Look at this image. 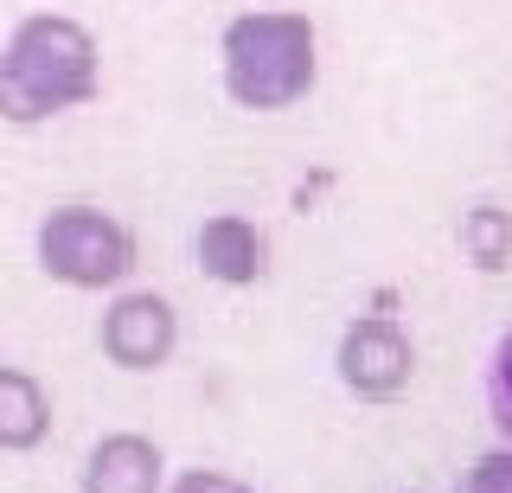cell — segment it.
I'll return each instance as SVG.
<instances>
[{
  "instance_id": "cell-5",
  "label": "cell",
  "mask_w": 512,
  "mask_h": 493,
  "mask_svg": "<svg viewBox=\"0 0 512 493\" xmlns=\"http://www.w3.org/2000/svg\"><path fill=\"white\" fill-rule=\"evenodd\" d=\"M96 340H103V359L122 365V372H160L173 359V346H180V314H173L167 295L128 289L103 308Z\"/></svg>"
},
{
  "instance_id": "cell-8",
  "label": "cell",
  "mask_w": 512,
  "mask_h": 493,
  "mask_svg": "<svg viewBox=\"0 0 512 493\" xmlns=\"http://www.w3.org/2000/svg\"><path fill=\"white\" fill-rule=\"evenodd\" d=\"M52 436V397L32 372L0 365V455H26Z\"/></svg>"
},
{
  "instance_id": "cell-9",
  "label": "cell",
  "mask_w": 512,
  "mask_h": 493,
  "mask_svg": "<svg viewBox=\"0 0 512 493\" xmlns=\"http://www.w3.org/2000/svg\"><path fill=\"white\" fill-rule=\"evenodd\" d=\"M461 257L474 269H487V276H500L512 263V212L500 205H474L468 218H461Z\"/></svg>"
},
{
  "instance_id": "cell-2",
  "label": "cell",
  "mask_w": 512,
  "mask_h": 493,
  "mask_svg": "<svg viewBox=\"0 0 512 493\" xmlns=\"http://www.w3.org/2000/svg\"><path fill=\"white\" fill-rule=\"evenodd\" d=\"M218 65H224V97L256 116L295 109L320 77V39L314 20L295 7H256L237 13L218 39Z\"/></svg>"
},
{
  "instance_id": "cell-4",
  "label": "cell",
  "mask_w": 512,
  "mask_h": 493,
  "mask_svg": "<svg viewBox=\"0 0 512 493\" xmlns=\"http://www.w3.org/2000/svg\"><path fill=\"white\" fill-rule=\"evenodd\" d=\"M333 365H340V385L352 397L391 404V397H404L410 378H416V346H410V333L397 327L391 314H359V321L340 333Z\"/></svg>"
},
{
  "instance_id": "cell-7",
  "label": "cell",
  "mask_w": 512,
  "mask_h": 493,
  "mask_svg": "<svg viewBox=\"0 0 512 493\" xmlns=\"http://www.w3.org/2000/svg\"><path fill=\"white\" fill-rule=\"evenodd\" d=\"M192 250H199V269L212 282H224V289H250L269 269V237L244 212H212L199 225V237H192Z\"/></svg>"
},
{
  "instance_id": "cell-12",
  "label": "cell",
  "mask_w": 512,
  "mask_h": 493,
  "mask_svg": "<svg viewBox=\"0 0 512 493\" xmlns=\"http://www.w3.org/2000/svg\"><path fill=\"white\" fill-rule=\"evenodd\" d=\"M167 493H256L250 481H237V474H224V468H186V474H173Z\"/></svg>"
},
{
  "instance_id": "cell-1",
  "label": "cell",
  "mask_w": 512,
  "mask_h": 493,
  "mask_svg": "<svg viewBox=\"0 0 512 493\" xmlns=\"http://www.w3.org/2000/svg\"><path fill=\"white\" fill-rule=\"evenodd\" d=\"M96 39L71 13H26L0 52V122L32 129L96 97Z\"/></svg>"
},
{
  "instance_id": "cell-11",
  "label": "cell",
  "mask_w": 512,
  "mask_h": 493,
  "mask_svg": "<svg viewBox=\"0 0 512 493\" xmlns=\"http://www.w3.org/2000/svg\"><path fill=\"white\" fill-rule=\"evenodd\" d=\"M461 493H512V442L506 449H487L474 461L468 474H461Z\"/></svg>"
},
{
  "instance_id": "cell-6",
  "label": "cell",
  "mask_w": 512,
  "mask_h": 493,
  "mask_svg": "<svg viewBox=\"0 0 512 493\" xmlns=\"http://www.w3.org/2000/svg\"><path fill=\"white\" fill-rule=\"evenodd\" d=\"M160 487H167V455L141 429L103 436L84 455V474H77V493H160Z\"/></svg>"
},
{
  "instance_id": "cell-3",
  "label": "cell",
  "mask_w": 512,
  "mask_h": 493,
  "mask_svg": "<svg viewBox=\"0 0 512 493\" xmlns=\"http://www.w3.org/2000/svg\"><path fill=\"white\" fill-rule=\"evenodd\" d=\"M39 269L64 289H116L135 269V231L103 205H58L39 225Z\"/></svg>"
},
{
  "instance_id": "cell-10",
  "label": "cell",
  "mask_w": 512,
  "mask_h": 493,
  "mask_svg": "<svg viewBox=\"0 0 512 493\" xmlns=\"http://www.w3.org/2000/svg\"><path fill=\"white\" fill-rule=\"evenodd\" d=\"M487 404H493V423H500V436L512 442V327L500 333V346H493V365H487Z\"/></svg>"
}]
</instances>
